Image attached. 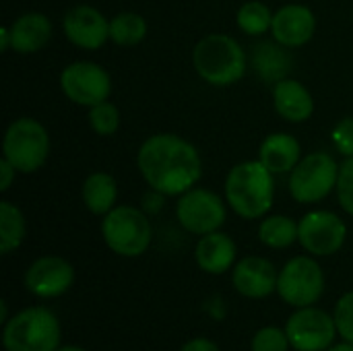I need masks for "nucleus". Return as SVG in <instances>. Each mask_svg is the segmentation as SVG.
<instances>
[{
  "instance_id": "26",
  "label": "nucleus",
  "mask_w": 353,
  "mask_h": 351,
  "mask_svg": "<svg viewBox=\"0 0 353 351\" xmlns=\"http://www.w3.org/2000/svg\"><path fill=\"white\" fill-rule=\"evenodd\" d=\"M238 27L246 33V35H263L271 29L273 25V14L269 10V6L265 2L259 0H250L244 2L236 14Z\"/></svg>"
},
{
  "instance_id": "13",
  "label": "nucleus",
  "mask_w": 353,
  "mask_h": 351,
  "mask_svg": "<svg viewBox=\"0 0 353 351\" xmlns=\"http://www.w3.org/2000/svg\"><path fill=\"white\" fill-rule=\"evenodd\" d=\"M74 281L72 265L62 257H41L25 271V288L37 298H60Z\"/></svg>"
},
{
  "instance_id": "30",
  "label": "nucleus",
  "mask_w": 353,
  "mask_h": 351,
  "mask_svg": "<svg viewBox=\"0 0 353 351\" xmlns=\"http://www.w3.org/2000/svg\"><path fill=\"white\" fill-rule=\"evenodd\" d=\"M333 317L341 339L353 343V292H347L339 298Z\"/></svg>"
},
{
  "instance_id": "2",
  "label": "nucleus",
  "mask_w": 353,
  "mask_h": 351,
  "mask_svg": "<svg viewBox=\"0 0 353 351\" xmlns=\"http://www.w3.org/2000/svg\"><path fill=\"white\" fill-rule=\"evenodd\" d=\"M273 172L261 159L234 166L225 178V201L242 219H261L273 207Z\"/></svg>"
},
{
  "instance_id": "5",
  "label": "nucleus",
  "mask_w": 353,
  "mask_h": 351,
  "mask_svg": "<svg viewBox=\"0 0 353 351\" xmlns=\"http://www.w3.org/2000/svg\"><path fill=\"white\" fill-rule=\"evenodd\" d=\"M101 236L108 248L120 257L134 259L149 250L153 240V228L149 215L137 207H114L101 221Z\"/></svg>"
},
{
  "instance_id": "10",
  "label": "nucleus",
  "mask_w": 353,
  "mask_h": 351,
  "mask_svg": "<svg viewBox=\"0 0 353 351\" xmlns=\"http://www.w3.org/2000/svg\"><path fill=\"white\" fill-rule=\"evenodd\" d=\"M290 345L296 351H327L335 345V317L321 308H298L285 323Z\"/></svg>"
},
{
  "instance_id": "35",
  "label": "nucleus",
  "mask_w": 353,
  "mask_h": 351,
  "mask_svg": "<svg viewBox=\"0 0 353 351\" xmlns=\"http://www.w3.org/2000/svg\"><path fill=\"white\" fill-rule=\"evenodd\" d=\"M205 310H207L215 321H221V319L225 317V304H223V300H221L219 296L211 298V300L205 304Z\"/></svg>"
},
{
  "instance_id": "6",
  "label": "nucleus",
  "mask_w": 353,
  "mask_h": 351,
  "mask_svg": "<svg viewBox=\"0 0 353 351\" xmlns=\"http://www.w3.org/2000/svg\"><path fill=\"white\" fill-rule=\"evenodd\" d=\"M50 155V134L33 118H17L8 124L2 141V157L19 174L37 172Z\"/></svg>"
},
{
  "instance_id": "8",
  "label": "nucleus",
  "mask_w": 353,
  "mask_h": 351,
  "mask_svg": "<svg viewBox=\"0 0 353 351\" xmlns=\"http://www.w3.org/2000/svg\"><path fill=\"white\" fill-rule=\"evenodd\" d=\"M325 292V273L310 257H294L279 273L277 294L294 308L314 306Z\"/></svg>"
},
{
  "instance_id": "28",
  "label": "nucleus",
  "mask_w": 353,
  "mask_h": 351,
  "mask_svg": "<svg viewBox=\"0 0 353 351\" xmlns=\"http://www.w3.org/2000/svg\"><path fill=\"white\" fill-rule=\"evenodd\" d=\"M292 348L288 333L279 327H263L254 333L250 350L252 351H288Z\"/></svg>"
},
{
  "instance_id": "9",
  "label": "nucleus",
  "mask_w": 353,
  "mask_h": 351,
  "mask_svg": "<svg viewBox=\"0 0 353 351\" xmlns=\"http://www.w3.org/2000/svg\"><path fill=\"white\" fill-rule=\"evenodd\" d=\"M60 89L72 103L91 108L110 97L112 79L103 66L79 60L60 72Z\"/></svg>"
},
{
  "instance_id": "39",
  "label": "nucleus",
  "mask_w": 353,
  "mask_h": 351,
  "mask_svg": "<svg viewBox=\"0 0 353 351\" xmlns=\"http://www.w3.org/2000/svg\"><path fill=\"white\" fill-rule=\"evenodd\" d=\"M56 351H85L83 348H74V345H66V348H58Z\"/></svg>"
},
{
  "instance_id": "17",
  "label": "nucleus",
  "mask_w": 353,
  "mask_h": 351,
  "mask_svg": "<svg viewBox=\"0 0 353 351\" xmlns=\"http://www.w3.org/2000/svg\"><path fill=\"white\" fill-rule=\"evenodd\" d=\"M194 259L199 269H203L209 275H223L228 273L236 263V244L234 240L223 232H211L201 236Z\"/></svg>"
},
{
  "instance_id": "34",
  "label": "nucleus",
  "mask_w": 353,
  "mask_h": 351,
  "mask_svg": "<svg viewBox=\"0 0 353 351\" xmlns=\"http://www.w3.org/2000/svg\"><path fill=\"white\" fill-rule=\"evenodd\" d=\"M163 197L165 194H161V192H157V190H153V194L149 197H145L143 199V207H145V213L147 215H155V213H159V209H161V205H163Z\"/></svg>"
},
{
  "instance_id": "37",
  "label": "nucleus",
  "mask_w": 353,
  "mask_h": 351,
  "mask_svg": "<svg viewBox=\"0 0 353 351\" xmlns=\"http://www.w3.org/2000/svg\"><path fill=\"white\" fill-rule=\"evenodd\" d=\"M327 351H353V343L350 341H343V343H335V345H331Z\"/></svg>"
},
{
  "instance_id": "38",
  "label": "nucleus",
  "mask_w": 353,
  "mask_h": 351,
  "mask_svg": "<svg viewBox=\"0 0 353 351\" xmlns=\"http://www.w3.org/2000/svg\"><path fill=\"white\" fill-rule=\"evenodd\" d=\"M6 310H8V308H6V302H2V304H0V321H2V325H6V323H8V319H6Z\"/></svg>"
},
{
  "instance_id": "15",
  "label": "nucleus",
  "mask_w": 353,
  "mask_h": 351,
  "mask_svg": "<svg viewBox=\"0 0 353 351\" xmlns=\"http://www.w3.org/2000/svg\"><path fill=\"white\" fill-rule=\"evenodd\" d=\"M279 273L275 265L263 257H246L232 271V283L236 292L250 300L269 298L277 292Z\"/></svg>"
},
{
  "instance_id": "33",
  "label": "nucleus",
  "mask_w": 353,
  "mask_h": 351,
  "mask_svg": "<svg viewBox=\"0 0 353 351\" xmlns=\"http://www.w3.org/2000/svg\"><path fill=\"white\" fill-rule=\"evenodd\" d=\"M180 351H221L211 339L207 337H196V339H190L184 348Z\"/></svg>"
},
{
  "instance_id": "18",
  "label": "nucleus",
  "mask_w": 353,
  "mask_h": 351,
  "mask_svg": "<svg viewBox=\"0 0 353 351\" xmlns=\"http://www.w3.org/2000/svg\"><path fill=\"white\" fill-rule=\"evenodd\" d=\"M10 48L19 54L39 52L52 37V23L43 12H25L8 27Z\"/></svg>"
},
{
  "instance_id": "16",
  "label": "nucleus",
  "mask_w": 353,
  "mask_h": 351,
  "mask_svg": "<svg viewBox=\"0 0 353 351\" xmlns=\"http://www.w3.org/2000/svg\"><path fill=\"white\" fill-rule=\"evenodd\" d=\"M316 17L304 4H285L273 14L271 33L285 48H300L314 37Z\"/></svg>"
},
{
  "instance_id": "12",
  "label": "nucleus",
  "mask_w": 353,
  "mask_h": 351,
  "mask_svg": "<svg viewBox=\"0 0 353 351\" xmlns=\"http://www.w3.org/2000/svg\"><path fill=\"white\" fill-rule=\"evenodd\" d=\"M345 238V221L331 211H310L298 223V242L312 257H331L339 252Z\"/></svg>"
},
{
  "instance_id": "7",
  "label": "nucleus",
  "mask_w": 353,
  "mask_h": 351,
  "mask_svg": "<svg viewBox=\"0 0 353 351\" xmlns=\"http://www.w3.org/2000/svg\"><path fill=\"white\" fill-rule=\"evenodd\" d=\"M337 161L329 153L316 151L302 157L298 166L290 172V192L294 201L302 205L321 203L337 188Z\"/></svg>"
},
{
  "instance_id": "24",
  "label": "nucleus",
  "mask_w": 353,
  "mask_h": 351,
  "mask_svg": "<svg viewBox=\"0 0 353 351\" xmlns=\"http://www.w3.org/2000/svg\"><path fill=\"white\" fill-rule=\"evenodd\" d=\"M259 240L275 250L290 248L298 240V223L288 215H269L259 225Z\"/></svg>"
},
{
  "instance_id": "14",
  "label": "nucleus",
  "mask_w": 353,
  "mask_h": 351,
  "mask_svg": "<svg viewBox=\"0 0 353 351\" xmlns=\"http://www.w3.org/2000/svg\"><path fill=\"white\" fill-rule=\"evenodd\" d=\"M64 35L83 50H99L110 39V21L93 6H72L62 19Z\"/></svg>"
},
{
  "instance_id": "4",
  "label": "nucleus",
  "mask_w": 353,
  "mask_h": 351,
  "mask_svg": "<svg viewBox=\"0 0 353 351\" xmlns=\"http://www.w3.org/2000/svg\"><path fill=\"white\" fill-rule=\"evenodd\" d=\"M62 329L56 314L43 306H31L17 312L2 331L6 351H56Z\"/></svg>"
},
{
  "instance_id": "29",
  "label": "nucleus",
  "mask_w": 353,
  "mask_h": 351,
  "mask_svg": "<svg viewBox=\"0 0 353 351\" xmlns=\"http://www.w3.org/2000/svg\"><path fill=\"white\" fill-rule=\"evenodd\" d=\"M337 199L341 209L353 217V157H347L339 166V178H337Z\"/></svg>"
},
{
  "instance_id": "25",
  "label": "nucleus",
  "mask_w": 353,
  "mask_h": 351,
  "mask_svg": "<svg viewBox=\"0 0 353 351\" xmlns=\"http://www.w3.org/2000/svg\"><path fill=\"white\" fill-rule=\"evenodd\" d=\"M147 35V21L139 12H120L110 21V39L118 46H137Z\"/></svg>"
},
{
  "instance_id": "23",
  "label": "nucleus",
  "mask_w": 353,
  "mask_h": 351,
  "mask_svg": "<svg viewBox=\"0 0 353 351\" xmlns=\"http://www.w3.org/2000/svg\"><path fill=\"white\" fill-rule=\"evenodd\" d=\"M27 234V223L17 205L10 201L0 203V252L10 254L17 250Z\"/></svg>"
},
{
  "instance_id": "36",
  "label": "nucleus",
  "mask_w": 353,
  "mask_h": 351,
  "mask_svg": "<svg viewBox=\"0 0 353 351\" xmlns=\"http://www.w3.org/2000/svg\"><path fill=\"white\" fill-rule=\"evenodd\" d=\"M8 48H10V37H8V27H4V29L0 31V50L6 52Z\"/></svg>"
},
{
  "instance_id": "19",
  "label": "nucleus",
  "mask_w": 353,
  "mask_h": 351,
  "mask_svg": "<svg viewBox=\"0 0 353 351\" xmlns=\"http://www.w3.org/2000/svg\"><path fill=\"white\" fill-rule=\"evenodd\" d=\"M273 106L288 122H306L314 112L310 91L296 79H281L273 87Z\"/></svg>"
},
{
  "instance_id": "32",
  "label": "nucleus",
  "mask_w": 353,
  "mask_h": 351,
  "mask_svg": "<svg viewBox=\"0 0 353 351\" xmlns=\"http://www.w3.org/2000/svg\"><path fill=\"white\" fill-rule=\"evenodd\" d=\"M17 170L12 168V163H8L4 157L0 159V190L6 192L12 184V178H14Z\"/></svg>"
},
{
  "instance_id": "27",
  "label": "nucleus",
  "mask_w": 353,
  "mask_h": 351,
  "mask_svg": "<svg viewBox=\"0 0 353 351\" xmlns=\"http://www.w3.org/2000/svg\"><path fill=\"white\" fill-rule=\"evenodd\" d=\"M89 124L95 134L112 137L120 126V110L108 99L89 108Z\"/></svg>"
},
{
  "instance_id": "21",
  "label": "nucleus",
  "mask_w": 353,
  "mask_h": 351,
  "mask_svg": "<svg viewBox=\"0 0 353 351\" xmlns=\"http://www.w3.org/2000/svg\"><path fill=\"white\" fill-rule=\"evenodd\" d=\"M83 203L93 215H108L116 207L118 186L116 180L105 172H95L83 182Z\"/></svg>"
},
{
  "instance_id": "31",
  "label": "nucleus",
  "mask_w": 353,
  "mask_h": 351,
  "mask_svg": "<svg viewBox=\"0 0 353 351\" xmlns=\"http://www.w3.org/2000/svg\"><path fill=\"white\" fill-rule=\"evenodd\" d=\"M333 143L339 153L353 157V116L337 122V126L333 128Z\"/></svg>"
},
{
  "instance_id": "1",
  "label": "nucleus",
  "mask_w": 353,
  "mask_h": 351,
  "mask_svg": "<svg viewBox=\"0 0 353 351\" xmlns=\"http://www.w3.org/2000/svg\"><path fill=\"white\" fill-rule=\"evenodd\" d=\"M137 163L149 188L165 197H180L194 188L203 174L196 147L172 132L149 137L139 149Z\"/></svg>"
},
{
  "instance_id": "20",
  "label": "nucleus",
  "mask_w": 353,
  "mask_h": 351,
  "mask_svg": "<svg viewBox=\"0 0 353 351\" xmlns=\"http://www.w3.org/2000/svg\"><path fill=\"white\" fill-rule=\"evenodd\" d=\"M302 155L300 141L294 134L288 132H273L269 134L259 149V159L265 163V168L273 174H285L292 172Z\"/></svg>"
},
{
  "instance_id": "22",
  "label": "nucleus",
  "mask_w": 353,
  "mask_h": 351,
  "mask_svg": "<svg viewBox=\"0 0 353 351\" xmlns=\"http://www.w3.org/2000/svg\"><path fill=\"white\" fill-rule=\"evenodd\" d=\"M283 48L285 46H281V43L277 46V43H269V41L259 43L254 48L252 62H254V70L259 72L261 79L271 81V83L285 79V74L292 68V60Z\"/></svg>"
},
{
  "instance_id": "11",
  "label": "nucleus",
  "mask_w": 353,
  "mask_h": 351,
  "mask_svg": "<svg viewBox=\"0 0 353 351\" xmlns=\"http://www.w3.org/2000/svg\"><path fill=\"white\" fill-rule=\"evenodd\" d=\"M180 225L196 236L217 232L225 221V205L219 194L207 188H190L180 194L176 205Z\"/></svg>"
},
{
  "instance_id": "3",
  "label": "nucleus",
  "mask_w": 353,
  "mask_h": 351,
  "mask_svg": "<svg viewBox=\"0 0 353 351\" xmlns=\"http://www.w3.org/2000/svg\"><path fill=\"white\" fill-rule=\"evenodd\" d=\"M192 64L205 83L228 87L246 74V52L232 35L211 33L194 46Z\"/></svg>"
}]
</instances>
